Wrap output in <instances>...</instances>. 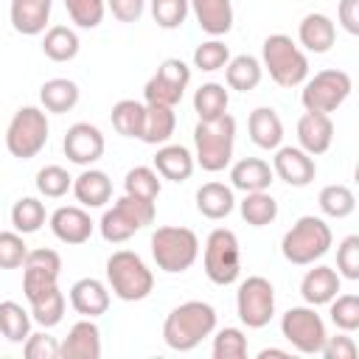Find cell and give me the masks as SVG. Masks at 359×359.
<instances>
[{
  "label": "cell",
  "instance_id": "cell-1",
  "mask_svg": "<svg viewBox=\"0 0 359 359\" xmlns=\"http://www.w3.org/2000/svg\"><path fill=\"white\" fill-rule=\"evenodd\" d=\"M216 331V309L205 300H185L174 306L163 323V339L171 351H194Z\"/></svg>",
  "mask_w": 359,
  "mask_h": 359
},
{
  "label": "cell",
  "instance_id": "cell-2",
  "mask_svg": "<svg viewBox=\"0 0 359 359\" xmlns=\"http://www.w3.org/2000/svg\"><path fill=\"white\" fill-rule=\"evenodd\" d=\"M236 146V118L224 112L216 121H199L194 126V160L202 171H224L233 160Z\"/></svg>",
  "mask_w": 359,
  "mask_h": 359
},
{
  "label": "cell",
  "instance_id": "cell-3",
  "mask_svg": "<svg viewBox=\"0 0 359 359\" xmlns=\"http://www.w3.org/2000/svg\"><path fill=\"white\" fill-rule=\"evenodd\" d=\"M261 67L278 87H300L309 79V56L306 50L286 34H269L261 45Z\"/></svg>",
  "mask_w": 359,
  "mask_h": 359
},
{
  "label": "cell",
  "instance_id": "cell-4",
  "mask_svg": "<svg viewBox=\"0 0 359 359\" xmlns=\"http://www.w3.org/2000/svg\"><path fill=\"white\" fill-rule=\"evenodd\" d=\"M334 244V233L320 216H300L280 238V252L294 266H309L320 261Z\"/></svg>",
  "mask_w": 359,
  "mask_h": 359
},
{
  "label": "cell",
  "instance_id": "cell-5",
  "mask_svg": "<svg viewBox=\"0 0 359 359\" xmlns=\"http://www.w3.org/2000/svg\"><path fill=\"white\" fill-rule=\"evenodd\" d=\"M107 286L109 292L123 303L146 300L154 289V275L146 266V261L132 250H118L107 258Z\"/></svg>",
  "mask_w": 359,
  "mask_h": 359
},
{
  "label": "cell",
  "instance_id": "cell-6",
  "mask_svg": "<svg viewBox=\"0 0 359 359\" xmlns=\"http://www.w3.org/2000/svg\"><path fill=\"white\" fill-rule=\"evenodd\" d=\"M151 258L157 269L168 275H180L191 269L199 258V238L191 227H177L165 224L151 233Z\"/></svg>",
  "mask_w": 359,
  "mask_h": 359
},
{
  "label": "cell",
  "instance_id": "cell-7",
  "mask_svg": "<svg viewBox=\"0 0 359 359\" xmlns=\"http://www.w3.org/2000/svg\"><path fill=\"white\" fill-rule=\"evenodd\" d=\"M154 213H157V208H154L151 199H140V196L123 194L121 199H115L112 208L104 210V216L98 222V230H101L104 241L121 244V241L132 238L137 230H143L146 224H151Z\"/></svg>",
  "mask_w": 359,
  "mask_h": 359
},
{
  "label": "cell",
  "instance_id": "cell-8",
  "mask_svg": "<svg viewBox=\"0 0 359 359\" xmlns=\"http://www.w3.org/2000/svg\"><path fill=\"white\" fill-rule=\"evenodd\" d=\"M48 132H50V123L42 107H20L8 121L6 149L17 160H31L45 149Z\"/></svg>",
  "mask_w": 359,
  "mask_h": 359
},
{
  "label": "cell",
  "instance_id": "cell-9",
  "mask_svg": "<svg viewBox=\"0 0 359 359\" xmlns=\"http://www.w3.org/2000/svg\"><path fill=\"white\" fill-rule=\"evenodd\" d=\"M202 266L210 283L216 286H230L241 275V247L238 236L227 227H216L205 238L202 250Z\"/></svg>",
  "mask_w": 359,
  "mask_h": 359
},
{
  "label": "cell",
  "instance_id": "cell-10",
  "mask_svg": "<svg viewBox=\"0 0 359 359\" xmlns=\"http://www.w3.org/2000/svg\"><path fill=\"white\" fill-rule=\"evenodd\" d=\"M353 90V81L345 70L339 67H328V70H320L314 73L311 79L303 81V90H300V104L306 112H337L348 95Z\"/></svg>",
  "mask_w": 359,
  "mask_h": 359
},
{
  "label": "cell",
  "instance_id": "cell-11",
  "mask_svg": "<svg viewBox=\"0 0 359 359\" xmlns=\"http://www.w3.org/2000/svg\"><path fill=\"white\" fill-rule=\"evenodd\" d=\"M280 334L283 339L297 351V353H306V356H314L320 353L323 342H325V323L323 317L314 311V306H292L286 309V314L280 317Z\"/></svg>",
  "mask_w": 359,
  "mask_h": 359
},
{
  "label": "cell",
  "instance_id": "cell-12",
  "mask_svg": "<svg viewBox=\"0 0 359 359\" xmlns=\"http://www.w3.org/2000/svg\"><path fill=\"white\" fill-rule=\"evenodd\" d=\"M236 314L247 328H264L275 317V286L264 275H250L238 283Z\"/></svg>",
  "mask_w": 359,
  "mask_h": 359
},
{
  "label": "cell",
  "instance_id": "cell-13",
  "mask_svg": "<svg viewBox=\"0 0 359 359\" xmlns=\"http://www.w3.org/2000/svg\"><path fill=\"white\" fill-rule=\"evenodd\" d=\"M191 84V67L171 56V59H163L160 67L154 70V76L146 81L143 87V98L146 104H160V107H177L185 95Z\"/></svg>",
  "mask_w": 359,
  "mask_h": 359
},
{
  "label": "cell",
  "instance_id": "cell-14",
  "mask_svg": "<svg viewBox=\"0 0 359 359\" xmlns=\"http://www.w3.org/2000/svg\"><path fill=\"white\" fill-rule=\"evenodd\" d=\"M59 272H62V258L56 250H48V247L28 250V255L22 261V294H25V300L59 286Z\"/></svg>",
  "mask_w": 359,
  "mask_h": 359
},
{
  "label": "cell",
  "instance_id": "cell-15",
  "mask_svg": "<svg viewBox=\"0 0 359 359\" xmlns=\"http://www.w3.org/2000/svg\"><path fill=\"white\" fill-rule=\"evenodd\" d=\"M104 149H107V140H104V132L95 126V123H87V121H79L73 123L67 132H65V140H62V151L70 163L76 165H93L104 157Z\"/></svg>",
  "mask_w": 359,
  "mask_h": 359
},
{
  "label": "cell",
  "instance_id": "cell-16",
  "mask_svg": "<svg viewBox=\"0 0 359 359\" xmlns=\"http://www.w3.org/2000/svg\"><path fill=\"white\" fill-rule=\"evenodd\" d=\"M272 174L292 188H306L317 177V163L300 146H278L272 157Z\"/></svg>",
  "mask_w": 359,
  "mask_h": 359
},
{
  "label": "cell",
  "instance_id": "cell-17",
  "mask_svg": "<svg viewBox=\"0 0 359 359\" xmlns=\"http://www.w3.org/2000/svg\"><path fill=\"white\" fill-rule=\"evenodd\" d=\"M50 230L62 244H84L93 236V219L81 205H62L50 213Z\"/></svg>",
  "mask_w": 359,
  "mask_h": 359
},
{
  "label": "cell",
  "instance_id": "cell-18",
  "mask_svg": "<svg viewBox=\"0 0 359 359\" xmlns=\"http://www.w3.org/2000/svg\"><path fill=\"white\" fill-rule=\"evenodd\" d=\"M334 143V121L325 112H303L297 121V146L311 154L320 157L331 149Z\"/></svg>",
  "mask_w": 359,
  "mask_h": 359
},
{
  "label": "cell",
  "instance_id": "cell-19",
  "mask_svg": "<svg viewBox=\"0 0 359 359\" xmlns=\"http://www.w3.org/2000/svg\"><path fill=\"white\" fill-rule=\"evenodd\" d=\"M59 356L62 359H98L101 356V328L90 317H81L79 323L70 325L67 337L59 342Z\"/></svg>",
  "mask_w": 359,
  "mask_h": 359
},
{
  "label": "cell",
  "instance_id": "cell-20",
  "mask_svg": "<svg viewBox=\"0 0 359 359\" xmlns=\"http://www.w3.org/2000/svg\"><path fill=\"white\" fill-rule=\"evenodd\" d=\"M67 297H70L73 311L81 317H90V320L107 314V309H109V286L98 278H79L70 286Z\"/></svg>",
  "mask_w": 359,
  "mask_h": 359
},
{
  "label": "cell",
  "instance_id": "cell-21",
  "mask_svg": "<svg viewBox=\"0 0 359 359\" xmlns=\"http://www.w3.org/2000/svg\"><path fill=\"white\" fill-rule=\"evenodd\" d=\"M337 42V25L328 14L311 11L297 25V45L309 53H328Z\"/></svg>",
  "mask_w": 359,
  "mask_h": 359
},
{
  "label": "cell",
  "instance_id": "cell-22",
  "mask_svg": "<svg viewBox=\"0 0 359 359\" xmlns=\"http://www.w3.org/2000/svg\"><path fill=\"white\" fill-rule=\"evenodd\" d=\"M339 286H342V278L334 266H325V264H317L314 269H309L300 280V294L309 306H325L331 303L337 294H339Z\"/></svg>",
  "mask_w": 359,
  "mask_h": 359
},
{
  "label": "cell",
  "instance_id": "cell-23",
  "mask_svg": "<svg viewBox=\"0 0 359 359\" xmlns=\"http://www.w3.org/2000/svg\"><path fill=\"white\" fill-rule=\"evenodd\" d=\"M196 168V160L188 146L182 143H163L154 154V171L168 182H185L191 180Z\"/></svg>",
  "mask_w": 359,
  "mask_h": 359
},
{
  "label": "cell",
  "instance_id": "cell-24",
  "mask_svg": "<svg viewBox=\"0 0 359 359\" xmlns=\"http://www.w3.org/2000/svg\"><path fill=\"white\" fill-rule=\"evenodd\" d=\"M53 0H11L8 17L17 34L22 36H36L48 28Z\"/></svg>",
  "mask_w": 359,
  "mask_h": 359
},
{
  "label": "cell",
  "instance_id": "cell-25",
  "mask_svg": "<svg viewBox=\"0 0 359 359\" xmlns=\"http://www.w3.org/2000/svg\"><path fill=\"white\" fill-rule=\"evenodd\" d=\"M247 132L250 140L264 151H275L283 143V121L272 107H255L247 118Z\"/></svg>",
  "mask_w": 359,
  "mask_h": 359
},
{
  "label": "cell",
  "instance_id": "cell-26",
  "mask_svg": "<svg viewBox=\"0 0 359 359\" xmlns=\"http://www.w3.org/2000/svg\"><path fill=\"white\" fill-rule=\"evenodd\" d=\"M275 174H272V165L261 157H241L230 165V188L236 191H269Z\"/></svg>",
  "mask_w": 359,
  "mask_h": 359
},
{
  "label": "cell",
  "instance_id": "cell-27",
  "mask_svg": "<svg viewBox=\"0 0 359 359\" xmlns=\"http://www.w3.org/2000/svg\"><path fill=\"white\" fill-rule=\"evenodd\" d=\"M70 191L81 208H104L112 199V180L101 168H84L79 177H73Z\"/></svg>",
  "mask_w": 359,
  "mask_h": 359
},
{
  "label": "cell",
  "instance_id": "cell-28",
  "mask_svg": "<svg viewBox=\"0 0 359 359\" xmlns=\"http://www.w3.org/2000/svg\"><path fill=\"white\" fill-rule=\"evenodd\" d=\"M196 25L210 36H224L233 28V0H188Z\"/></svg>",
  "mask_w": 359,
  "mask_h": 359
},
{
  "label": "cell",
  "instance_id": "cell-29",
  "mask_svg": "<svg viewBox=\"0 0 359 359\" xmlns=\"http://www.w3.org/2000/svg\"><path fill=\"white\" fill-rule=\"evenodd\" d=\"M236 208V196H233V188L224 185V182H205L199 185L196 191V210L210 219V222H219V219H227Z\"/></svg>",
  "mask_w": 359,
  "mask_h": 359
},
{
  "label": "cell",
  "instance_id": "cell-30",
  "mask_svg": "<svg viewBox=\"0 0 359 359\" xmlns=\"http://www.w3.org/2000/svg\"><path fill=\"white\" fill-rule=\"evenodd\" d=\"M177 129V115L174 107H160V104H146V115H143V132L140 140L149 146H163L171 140Z\"/></svg>",
  "mask_w": 359,
  "mask_h": 359
},
{
  "label": "cell",
  "instance_id": "cell-31",
  "mask_svg": "<svg viewBox=\"0 0 359 359\" xmlns=\"http://www.w3.org/2000/svg\"><path fill=\"white\" fill-rule=\"evenodd\" d=\"M264 79V67H261V59L250 56V53H238L233 56L227 65H224V81L230 90H238V93H250L261 84Z\"/></svg>",
  "mask_w": 359,
  "mask_h": 359
},
{
  "label": "cell",
  "instance_id": "cell-32",
  "mask_svg": "<svg viewBox=\"0 0 359 359\" xmlns=\"http://www.w3.org/2000/svg\"><path fill=\"white\" fill-rule=\"evenodd\" d=\"M79 84L70 81V79H48L42 87H39V104L45 112H70L76 104H79Z\"/></svg>",
  "mask_w": 359,
  "mask_h": 359
},
{
  "label": "cell",
  "instance_id": "cell-33",
  "mask_svg": "<svg viewBox=\"0 0 359 359\" xmlns=\"http://www.w3.org/2000/svg\"><path fill=\"white\" fill-rule=\"evenodd\" d=\"M227 107H230V93L219 81H205L194 93V112L199 115V121H216L227 112Z\"/></svg>",
  "mask_w": 359,
  "mask_h": 359
},
{
  "label": "cell",
  "instance_id": "cell-34",
  "mask_svg": "<svg viewBox=\"0 0 359 359\" xmlns=\"http://www.w3.org/2000/svg\"><path fill=\"white\" fill-rule=\"evenodd\" d=\"M79 34L67 25H50L42 36V53L50 59V62H70L79 56Z\"/></svg>",
  "mask_w": 359,
  "mask_h": 359
},
{
  "label": "cell",
  "instance_id": "cell-35",
  "mask_svg": "<svg viewBox=\"0 0 359 359\" xmlns=\"http://www.w3.org/2000/svg\"><path fill=\"white\" fill-rule=\"evenodd\" d=\"M238 210H241V219L250 224V227H266L278 219V202L269 191H250L244 194V199L238 202Z\"/></svg>",
  "mask_w": 359,
  "mask_h": 359
},
{
  "label": "cell",
  "instance_id": "cell-36",
  "mask_svg": "<svg viewBox=\"0 0 359 359\" xmlns=\"http://www.w3.org/2000/svg\"><path fill=\"white\" fill-rule=\"evenodd\" d=\"M28 306H31V320H34L36 325H42V328H53V325H59V323H62L67 300H65L62 289H59V286H53V289L42 292V294L31 297V300H28Z\"/></svg>",
  "mask_w": 359,
  "mask_h": 359
},
{
  "label": "cell",
  "instance_id": "cell-37",
  "mask_svg": "<svg viewBox=\"0 0 359 359\" xmlns=\"http://www.w3.org/2000/svg\"><path fill=\"white\" fill-rule=\"evenodd\" d=\"M31 323H34L31 311H25L20 303H14V300L0 303V337L3 339L14 342V345L25 342L31 334Z\"/></svg>",
  "mask_w": 359,
  "mask_h": 359
},
{
  "label": "cell",
  "instance_id": "cell-38",
  "mask_svg": "<svg viewBox=\"0 0 359 359\" xmlns=\"http://www.w3.org/2000/svg\"><path fill=\"white\" fill-rule=\"evenodd\" d=\"M143 115H146V104L135 101V98H121L112 112H109V121L115 126L118 135L123 137H137L140 140V132H143Z\"/></svg>",
  "mask_w": 359,
  "mask_h": 359
},
{
  "label": "cell",
  "instance_id": "cell-39",
  "mask_svg": "<svg viewBox=\"0 0 359 359\" xmlns=\"http://www.w3.org/2000/svg\"><path fill=\"white\" fill-rule=\"evenodd\" d=\"M160 191H163V177L154 171V165H135L123 177V194H129V196L157 202Z\"/></svg>",
  "mask_w": 359,
  "mask_h": 359
},
{
  "label": "cell",
  "instance_id": "cell-40",
  "mask_svg": "<svg viewBox=\"0 0 359 359\" xmlns=\"http://www.w3.org/2000/svg\"><path fill=\"white\" fill-rule=\"evenodd\" d=\"M317 205H320L323 216H328V219H348L356 210V196H353V191L348 185L334 182V185H325L320 191Z\"/></svg>",
  "mask_w": 359,
  "mask_h": 359
},
{
  "label": "cell",
  "instance_id": "cell-41",
  "mask_svg": "<svg viewBox=\"0 0 359 359\" xmlns=\"http://www.w3.org/2000/svg\"><path fill=\"white\" fill-rule=\"evenodd\" d=\"M45 219H48L45 205H42V199H36V196H20V199L14 202V208H11V224H14V230L22 233V236L36 233V230L45 224Z\"/></svg>",
  "mask_w": 359,
  "mask_h": 359
},
{
  "label": "cell",
  "instance_id": "cell-42",
  "mask_svg": "<svg viewBox=\"0 0 359 359\" xmlns=\"http://www.w3.org/2000/svg\"><path fill=\"white\" fill-rule=\"evenodd\" d=\"M227 62H230V48H227L219 36H213V39L196 45V50H194V67L202 70V73L224 70Z\"/></svg>",
  "mask_w": 359,
  "mask_h": 359
},
{
  "label": "cell",
  "instance_id": "cell-43",
  "mask_svg": "<svg viewBox=\"0 0 359 359\" xmlns=\"http://www.w3.org/2000/svg\"><path fill=\"white\" fill-rule=\"evenodd\" d=\"M213 359H244L247 356V337L241 328L227 325L219 328L213 337V348H210Z\"/></svg>",
  "mask_w": 359,
  "mask_h": 359
},
{
  "label": "cell",
  "instance_id": "cell-44",
  "mask_svg": "<svg viewBox=\"0 0 359 359\" xmlns=\"http://www.w3.org/2000/svg\"><path fill=\"white\" fill-rule=\"evenodd\" d=\"M73 188V177L62 165H45L36 171V191L45 199H62Z\"/></svg>",
  "mask_w": 359,
  "mask_h": 359
},
{
  "label": "cell",
  "instance_id": "cell-45",
  "mask_svg": "<svg viewBox=\"0 0 359 359\" xmlns=\"http://www.w3.org/2000/svg\"><path fill=\"white\" fill-rule=\"evenodd\" d=\"M328 306V317L339 331L353 334L359 328V294H337Z\"/></svg>",
  "mask_w": 359,
  "mask_h": 359
},
{
  "label": "cell",
  "instance_id": "cell-46",
  "mask_svg": "<svg viewBox=\"0 0 359 359\" xmlns=\"http://www.w3.org/2000/svg\"><path fill=\"white\" fill-rule=\"evenodd\" d=\"M65 8H67V17L90 31V28H98L104 14H107V0H65Z\"/></svg>",
  "mask_w": 359,
  "mask_h": 359
},
{
  "label": "cell",
  "instance_id": "cell-47",
  "mask_svg": "<svg viewBox=\"0 0 359 359\" xmlns=\"http://www.w3.org/2000/svg\"><path fill=\"white\" fill-rule=\"evenodd\" d=\"M191 6L188 0H151V17L157 22V28L163 31H174L185 22Z\"/></svg>",
  "mask_w": 359,
  "mask_h": 359
},
{
  "label": "cell",
  "instance_id": "cell-48",
  "mask_svg": "<svg viewBox=\"0 0 359 359\" xmlns=\"http://www.w3.org/2000/svg\"><path fill=\"white\" fill-rule=\"evenodd\" d=\"M28 255V244L22 233L17 230H0V269H17L22 266Z\"/></svg>",
  "mask_w": 359,
  "mask_h": 359
},
{
  "label": "cell",
  "instance_id": "cell-49",
  "mask_svg": "<svg viewBox=\"0 0 359 359\" xmlns=\"http://www.w3.org/2000/svg\"><path fill=\"white\" fill-rule=\"evenodd\" d=\"M337 272L339 278L359 280V236H345L337 247Z\"/></svg>",
  "mask_w": 359,
  "mask_h": 359
},
{
  "label": "cell",
  "instance_id": "cell-50",
  "mask_svg": "<svg viewBox=\"0 0 359 359\" xmlns=\"http://www.w3.org/2000/svg\"><path fill=\"white\" fill-rule=\"evenodd\" d=\"M22 353L25 359H59V342L48 331H36L22 342Z\"/></svg>",
  "mask_w": 359,
  "mask_h": 359
},
{
  "label": "cell",
  "instance_id": "cell-51",
  "mask_svg": "<svg viewBox=\"0 0 359 359\" xmlns=\"http://www.w3.org/2000/svg\"><path fill=\"white\" fill-rule=\"evenodd\" d=\"M356 353H359V348L345 331L337 337H325V342L320 348V356H325V359H356Z\"/></svg>",
  "mask_w": 359,
  "mask_h": 359
},
{
  "label": "cell",
  "instance_id": "cell-52",
  "mask_svg": "<svg viewBox=\"0 0 359 359\" xmlns=\"http://www.w3.org/2000/svg\"><path fill=\"white\" fill-rule=\"evenodd\" d=\"M107 8L118 22H137L143 17L146 0H107Z\"/></svg>",
  "mask_w": 359,
  "mask_h": 359
},
{
  "label": "cell",
  "instance_id": "cell-53",
  "mask_svg": "<svg viewBox=\"0 0 359 359\" xmlns=\"http://www.w3.org/2000/svg\"><path fill=\"white\" fill-rule=\"evenodd\" d=\"M337 17H339V25H342L351 36L359 34V0H339Z\"/></svg>",
  "mask_w": 359,
  "mask_h": 359
},
{
  "label": "cell",
  "instance_id": "cell-54",
  "mask_svg": "<svg viewBox=\"0 0 359 359\" xmlns=\"http://www.w3.org/2000/svg\"><path fill=\"white\" fill-rule=\"evenodd\" d=\"M269 356H289V351H280V348H264L261 353H258V359H269Z\"/></svg>",
  "mask_w": 359,
  "mask_h": 359
}]
</instances>
